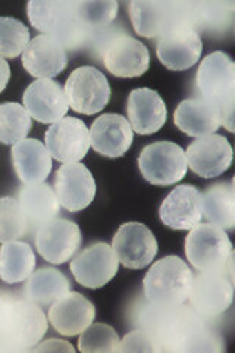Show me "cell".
Wrapping results in <instances>:
<instances>
[{"instance_id":"cell-1","label":"cell","mask_w":235,"mask_h":353,"mask_svg":"<svg viewBox=\"0 0 235 353\" xmlns=\"http://www.w3.org/2000/svg\"><path fill=\"white\" fill-rule=\"evenodd\" d=\"M31 26L44 36L58 40L65 50L83 48L92 37L78 15L76 2L63 0H31L27 5Z\"/></svg>"},{"instance_id":"cell-31","label":"cell","mask_w":235,"mask_h":353,"mask_svg":"<svg viewBox=\"0 0 235 353\" xmlns=\"http://www.w3.org/2000/svg\"><path fill=\"white\" fill-rule=\"evenodd\" d=\"M30 43V30L21 21L0 17V58L14 59Z\"/></svg>"},{"instance_id":"cell-17","label":"cell","mask_w":235,"mask_h":353,"mask_svg":"<svg viewBox=\"0 0 235 353\" xmlns=\"http://www.w3.org/2000/svg\"><path fill=\"white\" fill-rule=\"evenodd\" d=\"M187 165L203 179H214L229 170L232 148L227 137L207 134L198 137L185 150Z\"/></svg>"},{"instance_id":"cell-32","label":"cell","mask_w":235,"mask_h":353,"mask_svg":"<svg viewBox=\"0 0 235 353\" xmlns=\"http://www.w3.org/2000/svg\"><path fill=\"white\" fill-rule=\"evenodd\" d=\"M28 231L21 205L14 197H0V243L24 237Z\"/></svg>"},{"instance_id":"cell-3","label":"cell","mask_w":235,"mask_h":353,"mask_svg":"<svg viewBox=\"0 0 235 353\" xmlns=\"http://www.w3.org/2000/svg\"><path fill=\"white\" fill-rule=\"evenodd\" d=\"M193 272L178 256H165L152 265L143 280V289L152 305L171 307L181 306L193 283Z\"/></svg>"},{"instance_id":"cell-26","label":"cell","mask_w":235,"mask_h":353,"mask_svg":"<svg viewBox=\"0 0 235 353\" xmlns=\"http://www.w3.org/2000/svg\"><path fill=\"white\" fill-rule=\"evenodd\" d=\"M18 202L27 219L28 230H39L59 214L61 203L54 190L46 183L25 184L18 193Z\"/></svg>"},{"instance_id":"cell-2","label":"cell","mask_w":235,"mask_h":353,"mask_svg":"<svg viewBox=\"0 0 235 353\" xmlns=\"http://www.w3.org/2000/svg\"><path fill=\"white\" fill-rule=\"evenodd\" d=\"M196 84L200 97L215 105L222 123L228 131H234V102H235V65L223 52H214L201 61Z\"/></svg>"},{"instance_id":"cell-16","label":"cell","mask_w":235,"mask_h":353,"mask_svg":"<svg viewBox=\"0 0 235 353\" xmlns=\"http://www.w3.org/2000/svg\"><path fill=\"white\" fill-rule=\"evenodd\" d=\"M156 52L167 70L185 71L198 62L203 52V43L197 30L183 24L159 37Z\"/></svg>"},{"instance_id":"cell-15","label":"cell","mask_w":235,"mask_h":353,"mask_svg":"<svg viewBox=\"0 0 235 353\" xmlns=\"http://www.w3.org/2000/svg\"><path fill=\"white\" fill-rule=\"evenodd\" d=\"M54 193L66 211L80 212L94 201V176L80 162L63 163L54 174Z\"/></svg>"},{"instance_id":"cell-5","label":"cell","mask_w":235,"mask_h":353,"mask_svg":"<svg viewBox=\"0 0 235 353\" xmlns=\"http://www.w3.org/2000/svg\"><path fill=\"white\" fill-rule=\"evenodd\" d=\"M128 10L134 30L147 39L162 37L165 32L183 24L193 27L192 3L188 2L134 0Z\"/></svg>"},{"instance_id":"cell-21","label":"cell","mask_w":235,"mask_h":353,"mask_svg":"<svg viewBox=\"0 0 235 353\" xmlns=\"http://www.w3.org/2000/svg\"><path fill=\"white\" fill-rule=\"evenodd\" d=\"M134 131L128 119L118 114L96 118L90 128V146L102 157L121 158L130 150Z\"/></svg>"},{"instance_id":"cell-39","label":"cell","mask_w":235,"mask_h":353,"mask_svg":"<svg viewBox=\"0 0 235 353\" xmlns=\"http://www.w3.org/2000/svg\"><path fill=\"white\" fill-rule=\"evenodd\" d=\"M3 303H5V299L2 296H0V315H2V309H3Z\"/></svg>"},{"instance_id":"cell-35","label":"cell","mask_w":235,"mask_h":353,"mask_svg":"<svg viewBox=\"0 0 235 353\" xmlns=\"http://www.w3.org/2000/svg\"><path fill=\"white\" fill-rule=\"evenodd\" d=\"M118 3L114 0L106 2H76V10L83 24L92 32L108 27L118 15Z\"/></svg>"},{"instance_id":"cell-9","label":"cell","mask_w":235,"mask_h":353,"mask_svg":"<svg viewBox=\"0 0 235 353\" xmlns=\"http://www.w3.org/2000/svg\"><path fill=\"white\" fill-rule=\"evenodd\" d=\"M63 90L71 109L83 115L100 112L110 99V85L106 75L94 66H81L72 71Z\"/></svg>"},{"instance_id":"cell-10","label":"cell","mask_w":235,"mask_h":353,"mask_svg":"<svg viewBox=\"0 0 235 353\" xmlns=\"http://www.w3.org/2000/svg\"><path fill=\"white\" fill-rule=\"evenodd\" d=\"M83 241L81 230L72 221L54 218L36 231V248L40 256L53 265L72 259Z\"/></svg>"},{"instance_id":"cell-12","label":"cell","mask_w":235,"mask_h":353,"mask_svg":"<svg viewBox=\"0 0 235 353\" xmlns=\"http://www.w3.org/2000/svg\"><path fill=\"white\" fill-rule=\"evenodd\" d=\"M103 65L110 74L121 79L140 77L149 70V49L128 34H114L103 48Z\"/></svg>"},{"instance_id":"cell-33","label":"cell","mask_w":235,"mask_h":353,"mask_svg":"<svg viewBox=\"0 0 235 353\" xmlns=\"http://www.w3.org/2000/svg\"><path fill=\"white\" fill-rule=\"evenodd\" d=\"M119 336L110 325L97 323L88 325L78 340L83 353H114L119 350Z\"/></svg>"},{"instance_id":"cell-22","label":"cell","mask_w":235,"mask_h":353,"mask_svg":"<svg viewBox=\"0 0 235 353\" xmlns=\"http://www.w3.org/2000/svg\"><path fill=\"white\" fill-rule=\"evenodd\" d=\"M68 57L62 44L50 36H37L30 40L22 52V65L36 79H53L65 71Z\"/></svg>"},{"instance_id":"cell-30","label":"cell","mask_w":235,"mask_h":353,"mask_svg":"<svg viewBox=\"0 0 235 353\" xmlns=\"http://www.w3.org/2000/svg\"><path fill=\"white\" fill-rule=\"evenodd\" d=\"M31 130V117L25 108L19 103L0 105V143L17 145L27 139Z\"/></svg>"},{"instance_id":"cell-20","label":"cell","mask_w":235,"mask_h":353,"mask_svg":"<svg viewBox=\"0 0 235 353\" xmlns=\"http://www.w3.org/2000/svg\"><path fill=\"white\" fill-rule=\"evenodd\" d=\"M96 318V307L85 296L68 292L49 309V321L59 334L72 337L81 334Z\"/></svg>"},{"instance_id":"cell-14","label":"cell","mask_w":235,"mask_h":353,"mask_svg":"<svg viewBox=\"0 0 235 353\" xmlns=\"http://www.w3.org/2000/svg\"><path fill=\"white\" fill-rule=\"evenodd\" d=\"M119 268V261L108 243L99 241L71 261V272L76 283L87 289H99L106 285L115 277Z\"/></svg>"},{"instance_id":"cell-11","label":"cell","mask_w":235,"mask_h":353,"mask_svg":"<svg viewBox=\"0 0 235 353\" xmlns=\"http://www.w3.org/2000/svg\"><path fill=\"white\" fill-rule=\"evenodd\" d=\"M46 148L62 163L80 162L90 149V130L81 119L63 117L46 131Z\"/></svg>"},{"instance_id":"cell-19","label":"cell","mask_w":235,"mask_h":353,"mask_svg":"<svg viewBox=\"0 0 235 353\" xmlns=\"http://www.w3.org/2000/svg\"><path fill=\"white\" fill-rule=\"evenodd\" d=\"M159 216L172 230H192L203 218V194L194 185H178L165 197Z\"/></svg>"},{"instance_id":"cell-4","label":"cell","mask_w":235,"mask_h":353,"mask_svg":"<svg viewBox=\"0 0 235 353\" xmlns=\"http://www.w3.org/2000/svg\"><path fill=\"white\" fill-rule=\"evenodd\" d=\"M48 331V316L28 299H5L0 315V340L12 347L37 345Z\"/></svg>"},{"instance_id":"cell-23","label":"cell","mask_w":235,"mask_h":353,"mask_svg":"<svg viewBox=\"0 0 235 353\" xmlns=\"http://www.w3.org/2000/svg\"><path fill=\"white\" fill-rule=\"evenodd\" d=\"M127 114L132 131L143 136L158 132L167 118L163 99L158 92L147 87L136 88L130 93Z\"/></svg>"},{"instance_id":"cell-7","label":"cell","mask_w":235,"mask_h":353,"mask_svg":"<svg viewBox=\"0 0 235 353\" xmlns=\"http://www.w3.org/2000/svg\"><path fill=\"white\" fill-rule=\"evenodd\" d=\"M232 270V263H229L221 270L198 271L197 277H193L188 299L201 316H219L231 306L234 294Z\"/></svg>"},{"instance_id":"cell-24","label":"cell","mask_w":235,"mask_h":353,"mask_svg":"<svg viewBox=\"0 0 235 353\" xmlns=\"http://www.w3.org/2000/svg\"><path fill=\"white\" fill-rule=\"evenodd\" d=\"M174 123L185 134L198 139L215 134V131L221 127L222 118L215 105L201 97H192L178 105L174 114Z\"/></svg>"},{"instance_id":"cell-13","label":"cell","mask_w":235,"mask_h":353,"mask_svg":"<svg viewBox=\"0 0 235 353\" xmlns=\"http://www.w3.org/2000/svg\"><path fill=\"white\" fill-rule=\"evenodd\" d=\"M112 249L124 267L141 270L158 255V240L144 224L127 223L118 228Z\"/></svg>"},{"instance_id":"cell-8","label":"cell","mask_w":235,"mask_h":353,"mask_svg":"<svg viewBox=\"0 0 235 353\" xmlns=\"http://www.w3.org/2000/svg\"><path fill=\"white\" fill-rule=\"evenodd\" d=\"M139 168L150 184L172 185L184 179L188 165L181 146L172 141H156L141 150Z\"/></svg>"},{"instance_id":"cell-37","label":"cell","mask_w":235,"mask_h":353,"mask_svg":"<svg viewBox=\"0 0 235 353\" xmlns=\"http://www.w3.org/2000/svg\"><path fill=\"white\" fill-rule=\"evenodd\" d=\"M34 350L36 352H71V353L75 352L71 343L59 339H50V340L43 341L40 346H36Z\"/></svg>"},{"instance_id":"cell-36","label":"cell","mask_w":235,"mask_h":353,"mask_svg":"<svg viewBox=\"0 0 235 353\" xmlns=\"http://www.w3.org/2000/svg\"><path fill=\"white\" fill-rule=\"evenodd\" d=\"M118 352H161V349L147 331L136 330L119 341Z\"/></svg>"},{"instance_id":"cell-29","label":"cell","mask_w":235,"mask_h":353,"mask_svg":"<svg viewBox=\"0 0 235 353\" xmlns=\"http://www.w3.org/2000/svg\"><path fill=\"white\" fill-rule=\"evenodd\" d=\"M71 292V283L56 268H41L32 272L25 284L27 299L41 306L53 305Z\"/></svg>"},{"instance_id":"cell-18","label":"cell","mask_w":235,"mask_h":353,"mask_svg":"<svg viewBox=\"0 0 235 353\" xmlns=\"http://www.w3.org/2000/svg\"><path fill=\"white\" fill-rule=\"evenodd\" d=\"M24 108L31 118L41 124H53L68 112L70 105L63 87L50 79L31 83L22 96Z\"/></svg>"},{"instance_id":"cell-38","label":"cell","mask_w":235,"mask_h":353,"mask_svg":"<svg viewBox=\"0 0 235 353\" xmlns=\"http://www.w3.org/2000/svg\"><path fill=\"white\" fill-rule=\"evenodd\" d=\"M10 79V68H9V63L3 59L0 58V93H2Z\"/></svg>"},{"instance_id":"cell-6","label":"cell","mask_w":235,"mask_h":353,"mask_svg":"<svg viewBox=\"0 0 235 353\" xmlns=\"http://www.w3.org/2000/svg\"><path fill=\"white\" fill-rule=\"evenodd\" d=\"M185 256L198 271L225 268L234 259L231 240L225 230L200 223L185 239Z\"/></svg>"},{"instance_id":"cell-27","label":"cell","mask_w":235,"mask_h":353,"mask_svg":"<svg viewBox=\"0 0 235 353\" xmlns=\"http://www.w3.org/2000/svg\"><path fill=\"white\" fill-rule=\"evenodd\" d=\"M36 271L34 250L24 241H8L0 248V280L18 284L28 280Z\"/></svg>"},{"instance_id":"cell-25","label":"cell","mask_w":235,"mask_h":353,"mask_svg":"<svg viewBox=\"0 0 235 353\" xmlns=\"http://www.w3.org/2000/svg\"><path fill=\"white\" fill-rule=\"evenodd\" d=\"M12 163L18 179L24 184H37L52 171V157L37 139H24L12 148Z\"/></svg>"},{"instance_id":"cell-28","label":"cell","mask_w":235,"mask_h":353,"mask_svg":"<svg viewBox=\"0 0 235 353\" xmlns=\"http://www.w3.org/2000/svg\"><path fill=\"white\" fill-rule=\"evenodd\" d=\"M201 194H203V215L209 223L222 230H232L235 224L234 181L215 183Z\"/></svg>"},{"instance_id":"cell-34","label":"cell","mask_w":235,"mask_h":353,"mask_svg":"<svg viewBox=\"0 0 235 353\" xmlns=\"http://www.w3.org/2000/svg\"><path fill=\"white\" fill-rule=\"evenodd\" d=\"M234 10V3L229 2H200L192 3L193 27L205 30H218L228 26Z\"/></svg>"}]
</instances>
